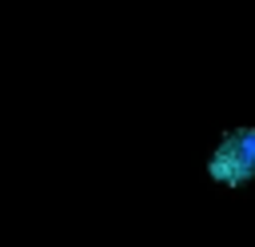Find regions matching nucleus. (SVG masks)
I'll return each instance as SVG.
<instances>
[{
	"instance_id": "obj_1",
	"label": "nucleus",
	"mask_w": 255,
	"mask_h": 247,
	"mask_svg": "<svg viewBox=\"0 0 255 247\" xmlns=\"http://www.w3.org/2000/svg\"><path fill=\"white\" fill-rule=\"evenodd\" d=\"M211 179L227 183V187H239L255 175V127H235L219 139L211 163H207Z\"/></svg>"
}]
</instances>
